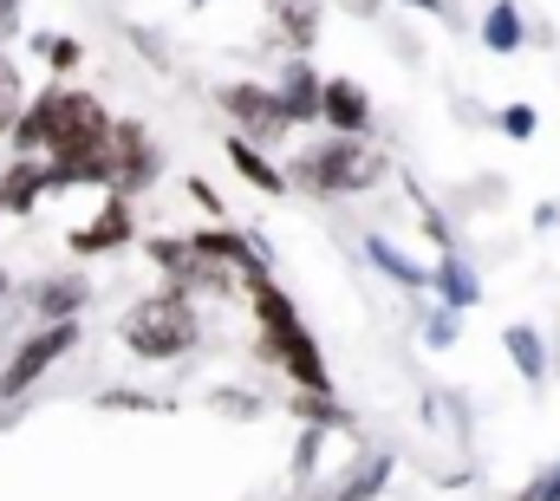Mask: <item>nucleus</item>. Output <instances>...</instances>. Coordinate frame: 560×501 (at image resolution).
I'll return each mask as SVG.
<instances>
[{
	"instance_id": "1a4fd4ad",
	"label": "nucleus",
	"mask_w": 560,
	"mask_h": 501,
	"mask_svg": "<svg viewBox=\"0 0 560 501\" xmlns=\"http://www.w3.org/2000/svg\"><path fill=\"white\" fill-rule=\"evenodd\" d=\"M319 125L339 130V137H365V130H372V92H365L359 79H326Z\"/></svg>"
},
{
	"instance_id": "9b49d317",
	"label": "nucleus",
	"mask_w": 560,
	"mask_h": 501,
	"mask_svg": "<svg viewBox=\"0 0 560 501\" xmlns=\"http://www.w3.org/2000/svg\"><path fill=\"white\" fill-rule=\"evenodd\" d=\"M39 196H52V163H39V156H13L7 176H0V202H7V215H33Z\"/></svg>"
},
{
	"instance_id": "f03ea898",
	"label": "nucleus",
	"mask_w": 560,
	"mask_h": 501,
	"mask_svg": "<svg viewBox=\"0 0 560 501\" xmlns=\"http://www.w3.org/2000/svg\"><path fill=\"white\" fill-rule=\"evenodd\" d=\"M385 150L378 143H365V137H326V143H313V150H300L293 156V183H306L313 196H359V189H378L385 183Z\"/></svg>"
},
{
	"instance_id": "39448f33",
	"label": "nucleus",
	"mask_w": 560,
	"mask_h": 501,
	"mask_svg": "<svg viewBox=\"0 0 560 501\" xmlns=\"http://www.w3.org/2000/svg\"><path fill=\"white\" fill-rule=\"evenodd\" d=\"M215 98H222L229 125L242 130L248 143H275V137H287V130H293V118H287V105H280L275 85H248V79H235V85H222Z\"/></svg>"
},
{
	"instance_id": "ddd939ff",
	"label": "nucleus",
	"mask_w": 560,
	"mask_h": 501,
	"mask_svg": "<svg viewBox=\"0 0 560 501\" xmlns=\"http://www.w3.org/2000/svg\"><path fill=\"white\" fill-rule=\"evenodd\" d=\"M189 242H196V248L209 254V260H222V267H235L242 280H255V273H268V254H261V242H248L242 229H196Z\"/></svg>"
},
{
	"instance_id": "423d86ee",
	"label": "nucleus",
	"mask_w": 560,
	"mask_h": 501,
	"mask_svg": "<svg viewBox=\"0 0 560 501\" xmlns=\"http://www.w3.org/2000/svg\"><path fill=\"white\" fill-rule=\"evenodd\" d=\"M261 352L280 365V377H293L300 391H332V377H326V352H319V339L293 319V326H280V333H261Z\"/></svg>"
},
{
	"instance_id": "5701e85b",
	"label": "nucleus",
	"mask_w": 560,
	"mask_h": 501,
	"mask_svg": "<svg viewBox=\"0 0 560 501\" xmlns=\"http://www.w3.org/2000/svg\"><path fill=\"white\" fill-rule=\"evenodd\" d=\"M293 410H300L306 423H319V430H352V417L332 404V391H300V397H293Z\"/></svg>"
},
{
	"instance_id": "c85d7f7f",
	"label": "nucleus",
	"mask_w": 560,
	"mask_h": 501,
	"mask_svg": "<svg viewBox=\"0 0 560 501\" xmlns=\"http://www.w3.org/2000/svg\"><path fill=\"white\" fill-rule=\"evenodd\" d=\"M98 404H105V410H150V397H143V391H105Z\"/></svg>"
},
{
	"instance_id": "f257e3e1",
	"label": "nucleus",
	"mask_w": 560,
	"mask_h": 501,
	"mask_svg": "<svg viewBox=\"0 0 560 501\" xmlns=\"http://www.w3.org/2000/svg\"><path fill=\"white\" fill-rule=\"evenodd\" d=\"M118 339L138 352L143 365H170V359H183V352L202 346V313H196V300L183 287H163V293L138 300L118 319Z\"/></svg>"
},
{
	"instance_id": "7ed1b4c3",
	"label": "nucleus",
	"mask_w": 560,
	"mask_h": 501,
	"mask_svg": "<svg viewBox=\"0 0 560 501\" xmlns=\"http://www.w3.org/2000/svg\"><path fill=\"white\" fill-rule=\"evenodd\" d=\"M72 346H79V319H46L39 333H26V339L13 346V359L0 365V397H20V391H33V384L52 372V365H59Z\"/></svg>"
},
{
	"instance_id": "a878e982",
	"label": "nucleus",
	"mask_w": 560,
	"mask_h": 501,
	"mask_svg": "<svg viewBox=\"0 0 560 501\" xmlns=\"http://www.w3.org/2000/svg\"><path fill=\"white\" fill-rule=\"evenodd\" d=\"M39 53L52 59V72H72V66H85V46H79V39H39Z\"/></svg>"
},
{
	"instance_id": "dca6fc26",
	"label": "nucleus",
	"mask_w": 560,
	"mask_h": 501,
	"mask_svg": "<svg viewBox=\"0 0 560 501\" xmlns=\"http://www.w3.org/2000/svg\"><path fill=\"white\" fill-rule=\"evenodd\" d=\"M392 450H372V456H359L352 463V476L332 489V501H372V496H385V482H392Z\"/></svg>"
},
{
	"instance_id": "f3484780",
	"label": "nucleus",
	"mask_w": 560,
	"mask_h": 501,
	"mask_svg": "<svg viewBox=\"0 0 560 501\" xmlns=\"http://www.w3.org/2000/svg\"><path fill=\"white\" fill-rule=\"evenodd\" d=\"M365 254H372V267L392 273L398 287H436V267H418L411 254L398 248V242H385V235H365Z\"/></svg>"
},
{
	"instance_id": "aec40b11",
	"label": "nucleus",
	"mask_w": 560,
	"mask_h": 501,
	"mask_svg": "<svg viewBox=\"0 0 560 501\" xmlns=\"http://www.w3.org/2000/svg\"><path fill=\"white\" fill-rule=\"evenodd\" d=\"M522 39H528L522 7H515V0H495L489 20H482V46H489V53H522Z\"/></svg>"
},
{
	"instance_id": "cd10ccee",
	"label": "nucleus",
	"mask_w": 560,
	"mask_h": 501,
	"mask_svg": "<svg viewBox=\"0 0 560 501\" xmlns=\"http://www.w3.org/2000/svg\"><path fill=\"white\" fill-rule=\"evenodd\" d=\"M209 404H215V410H229V417H255V410H261L248 391H209Z\"/></svg>"
},
{
	"instance_id": "b1692460",
	"label": "nucleus",
	"mask_w": 560,
	"mask_h": 501,
	"mask_svg": "<svg viewBox=\"0 0 560 501\" xmlns=\"http://www.w3.org/2000/svg\"><path fill=\"white\" fill-rule=\"evenodd\" d=\"M423 346H430V352H443V346H456V306H436V313L423 319Z\"/></svg>"
},
{
	"instance_id": "6ab92c4d",
	"label": "nucleus",
	"mask_w": 560,
	"mask_h": 501,
	"mask_svg": "<svg viewBox=\"0 0 560 501\" xmlns=\"http://www.w3.org/2000/svg\"><path fill=\"white\" fill-rule=\"evenodd\" d=\"M436 300H443V306H456V313H469V306L482 300V280H476L456 254H443V260H436Z\"/></svg>"
},
{
	"instance_id": "9d476101",
	"label": "nucleus",
	"mask_w": 560,
	"mask_h": 501,
	"mask_svg": "<svg viewBox=\"0 0 560 501\" xmlns=\"http://www.w3.org/2000/svg\"><path fill=\"white\" fill-rule=\"evenodd\" d=\"M85 300H92V280H85V273H46V280L26 287V306H33L39 319H79Z\"/></svg>"
},
{
	"instance_id": "20e7f679",
	"label": "nucleus",
	"mask_w": 560,
	"mask_h": 501,
	"mask_svg": "<svg viewBox=\"0 0 560 501\" xmlns=\"http://www.w3.org/2000/svg\"><path fill=\"white\" fill-rule=\"evenodd\" d=\"M150 260H156V267L170 273V287H183V293H189V287H202V293H229V287L242 280L235 267L209 260L189 235H150Z\"/></svg>"
},
{
	"instance_id": "72a5a7b5",
	"label": "nucleus",
	"mask_w": 560,
	"mask_h": 501,
	"mask_svg": "<svg viewBox=\"0 0 560 501\" xmlns=\"http://www.w3.org/2000/svg\"><path fill=\"white\" fill-rule=\"evenodd\" d=\"M189 7H209V0H189Z\"/></svg>"
},
{
	"instance_id": "6e6552de",
	"label": "nucleus",
	"mask_w": 560,
	"mask_h": 501,
	"mask_svg": "<svg viewBox=\"0 0 560 501\" xmlns=\"http://www.w3.org/2000/svg\"><path fill=\"white\" fill-rule=\"evenodd\" d=\"M131 229H138V222H131V196H125V189H112V196H105V209H98L85 229H72V254L125 248V242H131Z\"/></svg>"
},
{
	"instance_id": "473e14b6",
	"label": "nucleus",
	"mask_w": 560,
	"mask_h": 501,
	"mask_svg": "<svg viewBox=\"0 0 560 501\" xmlns=\"http://www.w3.org/2000/svg\"><path fill=\"white\" fill-rule=\"evenodd\" d=\"M0 300H7V267H0Z\"/></svg>"
},
{
	"instance_id": "f704fd0d",
	"label": "nucleus",
	"mask_w": 560,
	"mask_h": 501,
	"mask_svg": "<svg viewBox=\"0 0 560 501\" xmlns=\"http://www.w3.org/2000/svg\"><path fill=\"white\" fill-rule=\"evenodd\" d=\"M0 215H7V202H0Z\"/></svg>"
},
{
	"instance_id": "a211bd4d",
	"label": "nucleus",
	"mask_w": 560,
	"mask_h": 501,
	"mask_svg": "<svg viewBox=\"0 0 560 501\" xmlns=\"http://www.w3.org/2000/svg\"><path fill=\"white\" fill-rule=\"evenodd\" d=\"M502 352L515 359V372L528 384H548V346H541L535 326H502Z\"/></svg>"
},
{
	"instance_id": "c756f323",
	"label": "nucleus",
	"mask_w": 560,
	"mask_h": 501,
	"mask_svg": "<svg viewBox=\"0 0 560 501\" xmlns=\"http://www.w3.org/2000/svg\"><path fill=\"white\" fill-rule=\"evenodd\" d=\"M20 13H26V0H0V46L20 33Z\"/></svg>"
},
{
	"instance_id": "0eeeda50",
	"label": "nucleus",
	"mask_w": 560,
	"mask_h": 501,
	"mask_svg": "<svg viewBox=\"0 0 560 501\" xmlns=\"http://www.w3.org/2000/svg\"><path fill=\"white\" fill-rule=\"evenodd\" d=\"M156 170H163V156H156V143L143 137V125H125L112 130V189H125V196H138L156 183Z\"/></svg>"
},
{
	"instance_id": "2f4dec72",
	"label": "nucleus",
	"mask_w": 560,
	"mask_h": 501,
	"mask_svg": "<svg viewBox=\"0 0 560 501\" xmlns=\"http://www.w3.org/2000/svg\"><path fill=\"white\" fill-rule=\"evenodd\" d=\"M405 7H418V13H450V0H405Z\"/></svg>"
},
{
	"instance_id": "f8f14e48",
	"label": "nucleus",
	"mask_w": 560,
	"mask_h": 501,
	"mask_svg": "<svg viewBox=\"0 0 560 501\" xmlns=\"http://www.w3.org/2000/svg\"><path fill=\"white\" fill-rule=\"evenodd\" d=\"M280 105H287V118L293 125H319V105H326V79L306 66V59H287L280 66Z\"/></svg>"
},
{
	"instance_id": "bb28decb",
	"label": "nucleus",
	"mask_w": 560,
	"mask_h": 501,
	"mask_svg": "<svg viewBox=\"0 0 560 501\" xmlns=\"http://www.w3.org/2000/svg\"><path fill=\"white\" fill-rule=\"evenodd\" d=\"M522 501H560V456L535 476V482H528V489H522Z\"/></svg>"
},
{
	"instance_id": "4be33fe9",
	"label": "nucleus",
	"mask_w": 560,
	"mask_h": 501,
	"mask_svg": "<svg viewBox=\"0 0 560 501\" xmlns=\"http://www.w3.org/2000/svg\"><path fill=\"white\" fill-rule=\"evenodd\" d=\"M26 105H33V98H26V85H20V66L0 53V137H13V130H20Z\"/></svg>"
},
{
	"instance_id": "393cba45",
	"label": "nucleus",
	"mask_w": 560,
	"mask_h": 501,
	"mask_svg": "<svg viewBox=\"0 0 560 501\" xmlns=\"http://www.w3.org/2000/svg\"><path fill=\"white\" fill-rule=\"evenodd\" d=\"M495 125L509 130L515 143H528V137H535V125H541V112H535V105H502V118H495Z\"/></svg>"
},
{
	"instance_id": "7c9ffc66",
	"label": "nucleus",
	"mask_w": 560,
	"mask_h": 501,
	"mask_svg": "<svg viewBox=\"0 0 560 501\" xmlns=\"http://www.w3.org/2000/svg\"><path fill=\"white\" fill-rule=\"evenodd\" d=\"M339 13H352V20H378L385 0H339Z\"/></svg>"
},
{
	"instance_id": "412c9836",
	"label": "nucleus",
	"mask_w": 560,
	"mask_h": 501,
	"mask_svg": "<svg viewBox=\"0 0 560 501\" xmlns=\"http://www.w3.org/2000/svg\"><path fill=\"white\" fill-rule=\"evenodd\" d=\"M52 92H59V85H52ZM52 92H39V98L26 105V118H20V130H13V150H20V156L46 150V137H52Z\"/></svg>"
},
{
	"instance_id": "2eb2a0df",
	"label": "nucleus",
	"mask_w": 560,
	"mask_h": 501,
	"mask_svg": "<svg viewBox=\"0 0 560 501\" xmlns=\"http://www.w3.org/2000/svg\"><path fill=\"white\" fill-rule=\"evenodd\" d=\"M229 163H235V170H242V176H248V183H255V189H261V196H280V189H287V183H293V176H287V170H275V163H268V156H261V143H248V137H242V130H229Z\"/></svg>"
},
{
	"instance_id": "4468645a",
	"label": "nucleus",
	"mask_w": 560,
	"mask_h": 501,
	"mask_svg": "<svg viewBox=\"0 0 560 501\" xmlns=\"http://www.w3.org/2000/svg\"><path fill=\"white\" fill-rule=\"evenodd\" d=\"M275 39L293 59H306V46L319 39V0H275Z\"/></svg>"
}]
</instances>
